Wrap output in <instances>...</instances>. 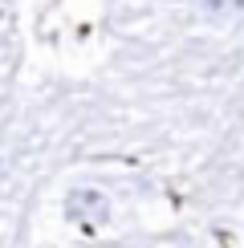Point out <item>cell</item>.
Segmentation results:
<instances>
[{
	"instance_id": "2",
	"label": "cell",
	"mask_w": 244,
	"mask_h": 248,
	"mask_svg": "<svg viewBox=\"0 0 244 248\" xmlns=\"http://www.w3.org/2000/svg\"><path fill=\"white\" fill-rule=\"evenodd\" d=\"M203 13L212 20H232L244 13V0H203Z\"/></svg>"
},
{
	"instance_id": "1",
	"label": "cell",
	"mask_w": 244,
	"mask_h": 248,
	"mask_svg": "<svg viewBox=\"0 0 244 248\" xmlns=\"http://www.w3.org/2000/svg\"><path fill=\"white\" fill-rule=\"evenodd\" d=\"M65 212H69V220H77L81 228L94 232V228H102L110 220V200L102 191H94V187H77V191H69Z\"/></svg>"
}]
</instances>
